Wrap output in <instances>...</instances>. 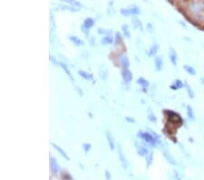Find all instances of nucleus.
I'll return each instance as SVG.
<instances>
[{
	"label": "nucleus",
	"mask_w": 204,
	"mask_h": 180,
	"mask_svg": "<svg viewBox=\"0 0 204 180\" xmlns=\"http://www.w3.org/2000/svg\"><path fill=\"white\" fill-rule=\"evenodd\" d=\"M184 86H185V87H186L185 89H186L187 93H188V96H190V98H193L194 97V92H193V90L191 89V87H190V86L187 82H185Z\"/></svg>",
	"instance_id": "24"
},
{
	"label": "nucleus",
	"mask_w": 204,
	"mask_h": 180,
	"mask_svg": "<svg viewBox=\"0 0 204 180\" xmlns=\"http://www.w3.org/2000/svg\"><path fill=\"white\" fill-rule=\"evenodd\" d=\"M118 156H119L120 161L122 162L123 168L126 169V167H127V161H126L125 156H124L123 153H122V147H121V146H118Z\"/></svg>",
	"instance_id": "8"
},
{
	"label": "nucleus",
	"mask_w": 204,
	"mask_h": 180,
	"mask_svg": "<svg viewBox=\"0 0 204 180\" xmlns=\"http://www.w3.org/2000/svg\"><path fill=\"white\" fill-rule=\"evenodd\" d=\"M184 86V84L180 81V79H175L174 80L173 84L171 86V88L173 90H176V89H180V88H182Z\"/></svg>",
	"instance_id": "15"
},
{
	"label": "nucleus",
	"mask_w": 204,
	"mask_h": 180,
	"mask_svg": "<svg viewBox=\"0 0 204 180\" xmlns=\"http://www.w3.org/2000/svg\"><path fill=\"white\" fill-rule=\"evenodd\" d=\"M164 114L166 115L171 125H173L174 126H175V125H178L179 126L182 125V118L180 117L179 114L173 112V111H171V110H165Z\"/></svg>",
	"instance_id": "3"
},
{
	"label": "nucleus",
	"mask_w": 204,
	"mask_h": 180,
	"mask_svg": "<svg viewBox=\"0 0 204 180\" xmlns=\"http://www.w3.org/2000/svg\"><path fill=\"white\" fill-rule=\"evenodd\" d=\"M115 38H116V42H117V44H119V43H121L122 41V37L119 32L115 33Z\"/></svg>",
	"instance_id": "31"
},
{
	"label": "nucleus",
	"mask_w": 204,
	"mask_h": 180,
	"mask_svg": "<svg viewBox=\"0 0 204 180\" xmlns=\"http://www.w3.org/2000/svg\"><path fill=\"white\" fill-rule=\"evenodd\" d=\"M94 18L87 17L84 21V23H83L82 26H81V30H82V32L84 33V34H85V35H88L89 29H90L92 26H94Z\"/></svg>",
	"instance_id": "4"
},
{
	"label": "nucleus",
	"mask_w": 204,
	"mask_h": 180,
	"mask_svg": "<svg viewBox=\"0 0 204 180\" xmlns=\"http://www.w3.org/2000/svg\"><path fill=\"white\" fill-rule=\"evenodd\" d=\"M133 24H134V26H135V27H139V28H141V30H142V23H141V21L139 19H137V18H134V19H133Z\"/></svg>",
	"instance_id": "29"
},
{
	"label": "nucleus",
	"mask_w": 204,
	"mask_h": 180,
	"mask_svg": "<svg viewBox=\"0 0 204 180\" xmlns=\"http://www.w3.org/2000/svg\"><path fill=\"white\" fill-rule=\"evenodd\" d=\"M105 177H106V179H110V177H111V175L108 170H106L105 171Z\"/></svg>",
	"instance_id": "34"
},
{
	"label": "nucleus",
	"mask_w": 204,
	"mask_h": 180,
	"mask_svg": "<svg viewBox=\"0 0 204 180\" xmlns=\"http://www.w3.org/2000/svg\"><path fill=\"white\" fill-rule=\"evenodd\" d=\"M106 137H107V141H108L110 148L112 150H114V138L111 132H109V131H107V132H106Z\"/></svg>",
	"instance_id": "12"
},
{
	"label": "nucleus",
	"mask_w": 204,
	"mask_h": 180,
	"mask_svg": "<svg viewBox=\"0 0 204 180\" xmlns=\"http://www.w3.org/2000/svg\"><path fill=\"white\" fill-rule=\"evenodd\" d=\"M158 48L159 46L157 44L152 45L150 47V49H149V56H154L157 53V51H158Z\"/></svg>",
	"instance_id": "23"
},
{
	"label": "nucleus",
	"mask_w": 204,
	"mask_h": 180,
	"mask_svg": "<svg viewBox=\"0 0 204 180\" xmlns=\"http://www.w3.org/2000/svg\"><path fill=\"white\" fill-rule=\"evenodd\" d=\"M118 61H119V64L122 66V69L128 68L129 66H130V61H129L127 56H125V55H122V56H119Z\"/></svg>",
	"instance_id": "5"
},
{
	"label": "nucleus",
	"mask_w": 204,
	"mask_h": 180,
	"mask_svg": "<svg viewBox=\"0 0 204 180\" xmlns=\"http://www.w3.org/2000/svg\"><path fill=\"white\" fill-rule=\"evenodd\" d=\"M125 119L127 120V121H129V122H132V123L135 122V120H134L133 118H130V117H129V116H127V117H125Z\"/></svg>",
	"instance_id": "36"
},
{
	"label": "nucleus",
	"mask_w": 204,
	"mask_h": 180,
	"mask_svg": "<svg viewBox=\"0 0 204 180\" xmlns=\"http://www.w3.org/2000/svg\"><path fill=\"white\" fill-rule=\"evenodd\" d=\"M50 169L54 174H56L59 171V166H58L54 157H50Z\"/></svg>",
	"instance_id": "9"
},
{
	"label": "nucleus",
	"mask_w": 204,
	"mask_h": 180,
	"mask_svg": "<svg viewBox=\"0 0 204 180\" xmlns=\"http://www.w3.org/2000/svg\"><path fill=\"white\" fill-rule=\"evenodd\" d=\"M183 68L185 69V71H186L188 74L191 75V76H195V75H196V71H195V69H194L192 66H189V65H184Z\"/></svg>",
	"instance_id": "22"
},
{
	"label": "nucleus",
	"mask_w": 204,
	"mask_h": 180,
	"mask_svg": "<svg viewBox=\"0 0 204 180\" xmlns=\"http://www.w3.org/2000/svg\"><path fill=\"white\" fill-rule=\"evenodd\" d=\"M163 156H164V157L166 158L167 159V161H168L170 164H172V165H176V161L174 160V158L172 157V156H171V154H170V152H168L165 148H163Z\"/></svg>",
	"instance_id": "14"
},
{
	"label": "nucleus",
	"mask_w": 204,
	"mask_h": 180,
	"mask_svg": "<svg viewBox=\"0 0 204 180\" xmlns=\"http://www.w3.org/2000/svg\"><path fill=\"white\" fill-rule=\"evenodd\" d=\"M98 33H99V34H104V33H105V30L103 29V28H99V29H98Z\"/></svg>",
	"instance_id": "37"
},
{
	"label": "nucleus",
	"mask_w": 204,
	"mask_h": 180,
	"mask_svg": "<svg viewBox=\"0 0 204 180\" xmlns=\"http://www.w3.org/2000/svg\"><path fill=\"white\" fill-rule=\"evenodd\" d=\"M58 65H59V66H61V67H62L63 69L64 70V72H65L66 75H67V76H69V78H70V79L72 80V81H74V77H73L72 74H71L70 70L68 69L67 66H66L65 64H64V63H62V62H59V63H58Z\"/></svg>",
	"instance_id": "19"
},
{
	"label": "nucleus",
	"mask_w": 204,
	"mask_h": 180,
	"mask_svg": "<svg viewBox=\"0 0 204 180\" xmlns=\"http://www.w3.org/2000/svg\"><path fill=\"white\" fill-rule=\"evenodd\" d=\"M121 14L124 16H128L131 15V11L129 8H122V9H121Z\"/></svg>",
	"instance_id": "28"
},
{
	"label": "nucleus",
	"mask_w": 204,
	"mask_h": 180,
	"mask_svg": "<svg viewBox=\"0 0 204 180\" xmlns=\"http://www.w3.org/2000/svg\"><path fill=\"white\" fill-rule=\"evenodd\" d=\"M83 148H84V150L86 153L89 152V150L91 149V144H89V143H84V144H83Z\"/></svg>",
	"instance_id": "32"
},
{
	"label": "nucleus",
	"mask_w": 204,
	"mask_h": 180,
	"mask_svg": "<svg viewBox=\"0 0 204 180\" xmlns=\"http://www.w3.org/2000/svg\"><path fill=\"white\" fill-rule=\"evenodd\" d=\"M122 79L124 80V82H130L132 79V74L128 68H125V69L122 70Z\"/></svg>",
	"instance_id": "7"
},
{
	"label": "nucleus",
	"mask_w": 204,
	"mask_h": 180,
	"mask_svg": "<svg viewBox=\"0 0 204 180\" xmlns=\"http://www.w3.org/2000/svg\"><path fill=\"white\" fill-rule=\"evenodd\" d=\"M136 82H137V84H139V85H141V86H142V90H143L144 92H147V88H148V86H149V82L147 81L146 79H145V78L139 77Z\"/></svg>",
	"instance_id": "10"
},
{
	"label": "nucleus",
	"mask_w": 204,
	"mask_h": 180,
	"mask_svg": "<svg viewBox=\"0 0 204 180\" xmlns=\"http://www.w3.org/2000/svg\"><path fill=\"white\" fill-rule=\"evenodd\" d=\"M129 9H130V11H131V15L132 14V15H139L141 12L140 8H139L137 6H135V5H133L132 6H131Z\"/></svg>",
	"instance_id": "26"
},
{
	"label": "nucleus",
	"mask_w": 204,
	"mask_h": 180,
	"mask_svg": "<svg viewBox=\"0 0 204 180\" xmlns=\"http://www.w3.org/2000/svg\"><path fill=\"white\" fill-rule=\"evenodd\" d=\"M78 74L86 80H93L94 79V76H93L92 74H90V73H88V72H85V71H84V70H79Z\"/></svg>",
	"instance_id": "16"
},
{
	"label": "nucleus",
	"mask_w": 204,
	"mask_h": 180,
	"mask_svg": "<svg viewBox=\"0 0 204 180\" xmlns=\"http://www.w3.org/2000/svg\"><path fill=\"white\" fill-rule=\"evenodd\" d=\"M153 153L152 152H150L148 155L146 156V165H147V167H149V166L152 165V159H153Z\"/></svg>",
	"instance_id": "27"
},
{
	"label": "nucleus",
	"mask_w": 204,
	"mask_h": 180,
	"mask_svg": "<svg viewBox=\"0 0 204 180\" xmlns=\"http://www.w3.org/2000/svg\"><path fill=\"white\" fill-rule=\"evenodd\" d=\"M152 134L149 132H143V131H139L138 132V136L143 139L146 143H148L151 146H156L157 143L160 142L159 140V136L155 134L154 132L151 131Z\"/></svg>",
	"instance_id": "2"
},
{
	"label": "nucleus",
	"mask_w": 204,
	"mask_h": 180,
	"mask_svg": "<svg viewBox=\"0 0 204 180\" xmlns=\"http://www.w3.org/2000/svg\"><path fill=\"white\" fill-rule=\"evenodd\" d=\"M174 174H175V178H176V180H182V178L180 177V176H179V174L176 171H174Z\"/></svg>",
	"instance_id": "35"
},
{
	"label": "nucleus",
	"mask_w": 204,
	"mask_h": 180,
	"mask_svg": "<svg viewBox=\"0 0 204 180\" xmlns=\"http://www.w3.org/2000/svg\"><path fill=\"white\" fill-rule=\"evenodd\" d=\"M68 2L70 3V4H72V5H74V6H81V4L79 2H75V1H68Z\"/></svg>",
	"instance_id": "33"
},
{
	"label": "nucleus",
	"mask_w": 204,
	"mask_h": 180,
	"mask_svg": "<svg viewBox=\"0 0 204 180\" xmlns=\"http://www.w3.org/2000/svg\"><path fill=\"white\" fill-rule=\"evenodd\" d=\"M187 109V116H188V117L190 118V119L191 120H194L195 119V116H194V112H193V109H192V107L190 106V105H188L186 107Z\"/></svg>",
	"instance_id": "21"
},
{
	"label": "nucleus",
	"mask_w": 204,
	"mask_h": 180,
	"mask_svg": "<svg viewBox=\"0 0 204 180\" xmlns=\"http://www.w3.org/2000/svg\"><path fill=\"white\" fill-rule=\"evenodd\" d=\"M101 42L104 45H109V44H112L114 43V37L112 36H106L102 38Z\"/></svg>",
	"instance_id": "20"
},
{
	"label": "nucleus",
	"mask_w": 204,
	"mask_h": 180,
	"mask_svg": "<svg viewBox=\"0 0 204 180\" xmlns=\"http://www.w3.org/2000/svg\"><path fill=\"white\" fill-rule=\"evenodd\" d=\"M69 39H70L74 45H76V46H82V45L84 44V42L82 39H80V38L75 36H69Z\"/></svg>",
	"instance_id": "17"
},
{
	"label": "nucleus",
	"mask_w": 204,
	"mask_h": 180,
	"mask_svg": "<svg viewBox=\"0 0 204 180\" xmlns=\"http://www.w3.org/2000/svg\"><path fill=\"white\" fill-rule=\"evenodd\" d=\"M136 146H136L137 147V152H138V154L140 156H146L148 155V150H147V148L144 146H142V145H136Z\"/></svg>",
	"instance_id": "13"
},
{
	"label": "nucleus",
	"mask_w": 204,
	"mask_h": 180,
	"mask_svg": "<svg viewBox=\"0 0 204 180\" xmlns=\"http://www.w3.org/2000/svg\"><path fill=\"white\" fill-rule=\"evenodd\" d=\"M51 145H52V146H54V147L55 148L56 150H57L58 152L60 153V154L62 155L63 156H64V158H65V159H67V160H70V158H69V156H67V154H66L65 152H64V150H63L62 148L60 147V146H58L57 145H55V144H54V143H51Z\"/></svg>",
	"instance_id": "18"
},
{
	"label": "nucleus",
	"mask_w": 204,
	"mask_h": 180,
	"mask_svg": "<svg viewBox=\"0 0 204 180\" xmlns=\"http://www.w3.org/2000/svg\"><path fill=\"white\" fill-rule=\"evenodd\" d=\"M148 119L150 120V121H152V122H156L157 121V118H156V116H155V115L152 114V112H150V114L148 115Z\"/></svg>",
	"instance_id": "30"
},
{
	"label": "nucleus",
	"mask_w": 204,
	"mask_h": 180,
	"mask_svg": "<svg viewBox=\"0 0 204 180\" xmlns=\"http://www.w3.org/2000/svg\"><path fill=\"white\" fill-rule=\"evenodd\" d=\"M169 57H170V60L172 64L174 66H177V61H178V56H177L176 51L174 50L173 47H170V52H169Z\"/></svg>",
	"instance_id": "6"
},
{
	"label": "nucleus",
	"mask_w": 204,
	"mask_h": 180,
	"mask_svg": "<svg viewBox=\"0 0 204 180\" xmlns=\"http://www.w3.org/2000/svg\"><path fill=\"white\" fill-rule=\"evenodd\" d=\"M185 11L194 22L204 23V1L188 2L185 6Z\"/></svg>",
	"instance_id": "1"
},
{
	"label": "nucleus",
	"mask_w": 204,
	"mask_h": 180,
	"mask_svg": "<svg viewBox=\"0 0 204 180\" xmlns=\"http://www.w3.org/2000/svg\"><path fill=\"white\" fill-rule=\"evenodd\" d=\"M154 65H155V68L156 70L160 71L162 70V66H163V61H162V56H156L155 59H154Z\"/></svg>",
	"instance_id": "11"
},
{
	"label": "nucleus",
	"mask_w": 204,
	"mask_h": 180,
	"mask_svg": "<svg viewBox=\"0 0 204 180\" xmlns=\"http://www.w3.org/2000/svg\"><path fill=\"white\" fill-rule=\"evenodd\" d=\"M122 32H123V35L125 37H127V38L131 37V34H130V32H129V29H128V25H122Z\"/></svg>",
	"instance_id": "25"
}]
</instances>
